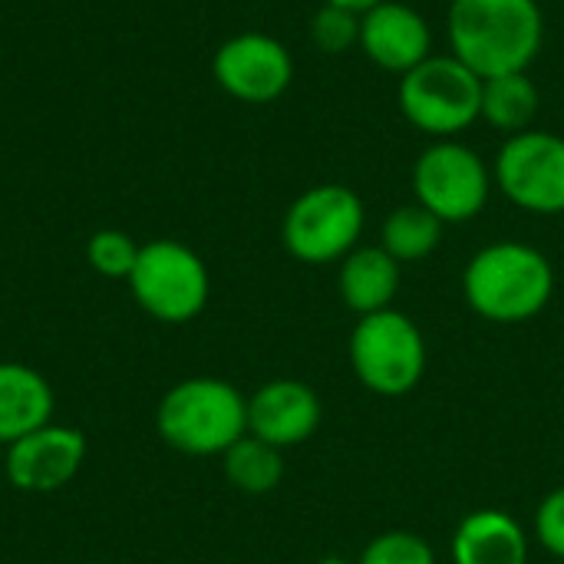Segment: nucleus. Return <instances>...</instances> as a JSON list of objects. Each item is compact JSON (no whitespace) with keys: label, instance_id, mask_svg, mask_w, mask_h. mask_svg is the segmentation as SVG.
<instances>
[{"label":"nucleus","instance_id":"f257e3e1","mask_svg":"<svg viewBox=\"0 0 564 564\" xmlns=\"http://www.w3.org/2000/svg\"><path fill=\"white\" fill-rule=\"evenodd\" d=\"M449 53L476 76L525 73L545 43L539 0H449Z\"/></svg>","mask_w":564,"mask_h":564},{"label":"nucleus","instance_id":"f03ea898","mask_svg":"<svg viewBox=\"0 0 564 564\" xmlns=\"http://www.w3.org/2000/svg\"><path fill=\"white\" fill-rule=\"evenodd\" d=\"M463 297L489 324H525L555 297V268L529 241H492L463 271Z\"/></svg>","mask_w":564,"mask_h":564},{"label":"nucleus","instance_id":"7ed1b4c3","mask_svg":"<svg viewBox=\"0 0 564 564\" xmlns=\"http://www.w3.org/2000/svg\"><path fill=\"white\" fill-rule=\"evenodd\" d=\"M159 436L185 456H225L248 436V397L218 377H188L155 406Z\"/></svg>","mask_w":564,"mask_h":564},{"label":"nucleus","instance_id":"20e7f679","mask_svg":"<svg viewBox=\"0 0 564 564\" xmlns=\"http://www.w3.org/2000/svg\"><path fill=\"white\" fill-rule=\"evenodd\" d=\"M397 106L426 139H459L482 119V76L453 53H433L400 76Z\"/></svg>","mask_w":564,"mask_h":564},{"label":"nucleus","instance_id":"39448f33","mask_svg":"<svg viewBox=\"0 0 564 564\" xmlns=\"http://www.w3.org/2000/svg\"><path fill=\"white\" fill-rule=\"evenodd\" d=\"M347 350L360 387L387 400L413 393L430 364L420 324L397 307L360 317Z\"/></svg>","mask_w":564,"mask_h":564},{"label":"nucleus","instance_id":"423d86ee","mask_svg":"<svg viewBox=\"0 0 564 564\" xmlns=\"http://www.w3.org/2000/svg\"><path fill=\"white\" fill-rule=\"evenodd\" d=\"M364 198L344 182H321L301 192L281 221V241L301 264H340L364 238Z\"/></svg>","mask_w":564,"mask_h":564},{"label":"nucleus","instance_id":"0eeeda50","mask_svg":"<svg viewBox=\"0 0 564 564\" xmlns=\"http://www.w3.org/2000/svg\"><path fill=\"white\" fill-rule=\"evenodd\" d=\"M492 165L463 139H433L413 162V202L433 212L443 225L479 218L492 198Z\"/></svg>","mask_w":564,"mask_h":564},{"label":"nucleus","instance_id":"6e6552de","mask_svg":"<svg viewBox=\"0 0 564 564\" xmlns=\"http://www.w3.org/2000/svg\"><path fill=\"white\" fill-rule=\"evenodd\" d=\"M129 288L149 317L162 324H188L205 311L212 278L195 248L175 238H159L139 248Z\"/></svg>","mask_w":564,"mask_h":564},{"label":"nucleus","instance_id":"1a4fd4ad","mask_svg":"<svg viewBox=\"0 0 564 564\" xmlns=\"http://www.w3.org/2000/svg\"><path fill=\"white\" fill-rule=\"evenodd\" d=\"M496 188L522 212L564 215V135L525 129L509 135L492 162Z\"/></svg>","mask_w":564,"mask_h":564},{"label":"nucleus","instance_id":"9d476101","mask_svg":"<svg viewBox=\"0 0 564 564\" xmlns=\"http://www.w3.org/2000/svg\"><path fill=\"white\" fill-rule=\"evenodd\" d=\"M215 83L238 102H274L294 79L291 50L271 33H238L215 50Z\"/></svg>","mask_w":564,"mask_h":564},{"label":"nucleus","instance_id":"9b49d317","mask_svg":"<svg viewBox=\"0 0 564 564\" xmlns=\"http://www.w3.org/2000/svg\"><path fill=\"white\" fill-rule=\"evenodd\" d=\"M86 463V436L73 426L46 423L7 446V479L20 492H56L76 479Z\"/></svg>","mask_w":564,"mask_h":564},{"label":"nucleus","instance_id":"f8f14e48","mask_svg":"<svg viewBox=\"0 0 564 564\" xmlns=\"http://www.w3.org/2000/svg\"><path fill=\"white\" fill-rule=\"evenodd\" d=\"M373 66L387 73H410L423 59L433 56V30L430 20L403 3V0H383L360 13V46H357Z\"/></svg>","mask_w":564,"mask_h":564},{"label":"nucleus","instance_id":"ddd939ff","mask_svg":"<svg viewBox=\"0 0 564 564\" xmlns=\"http://www.w3.org/2000/svg\"><path fill=\"white\" fill-rule=\"evenodd\" d=\"M321 420L324 403L314 387L291 377L268 380L248 397V433L278 449L307 443L321 430Z\"/></svg>","mask_w":564,"mask_h":564},{"label":"nucleus","instance_id":"4468645a","mask_svg":"<svg viewBox=\"0 0 564 564\" xmlns=\"http://www.w3.org/2000/svg\"><path fill=\"white\" fill-rule=\"evenodd\" d=\"M449 558L453 564H529L532 539L509 512L476 509L456 525Z\"/></svg>","mask_w":564,"mask_h":564},{"label":"nucleus","instance_id":"2eb2a0df","mask_svg":"<svg viewBox=\"0 0 564 564\" xmlns=\"http://www.w3.org/2000/svg\"><path fill=\"white\" fill-rule=\"evenodd\" d=\"M403 264L393 261L380 245H357L337 271V291L347 311L357 317L393 307L403 281Z\"/></svg>","mask_w":564,"mask_h":564},{"label":"nucleus","instance_id":"dca6fc26","mask_svg":"<svg viewBox=\"0 0 564 564\" xmlns=\"http://www.w3.org/2000/svg\"><path fill=\"white\" fill-rule=\"evenodd\" d=\"M53 423L50 380L23 364H0V446Z\"/></svg>","mask_w":564,"mask_h":564},{"label":"nucleus","instance_id":"f3484780","mask_svg":"<svg viewBox=\"0 0 564 564\" xmlns=\"http://www.w3.org/2000/svg\"><path fill=\"white\" fill-rule=\"evenodd\" d=\"M542 109L539 83L525 73H502L482 79V119L506 139L525 129H535Z\"/></svg>","mask_w":564,"mask_h":564},{"label":"nucleus","instance_id":"a211bd4d","mask_svg":"<svg viewBox=\"0 0 564 564\" xmlns=\"http://www.w3.org/2000/svg\"><path fill=\"white\" fill-rule=\"evenodd\" d=\"M443 221L426 212L420 202H410V205H397L387 218H383V228H380V248L400 261V264H416V261H426L440 241H443Z\"/></svg>","mask_w":564,"mask_h":564},{"label":"nucleus","instance_id":"6ab92c4d","mask_svg":"<svg viewBox=\"0 0 564 564\" xmlns=\"http://www.w3.org/2000/svg\"><path fill=\"white\" fill-rule=\"evenodd\" d=\"M281 453L284 449L248 433L221 456L225 479L245 496H268L284 479V456Z\"/></svg>","mask_w":564,"mask_h":564},{"label":"nucleus","instance_id":"aec40b11","mask_svg":"<svg viewBox=\"0 0 564 564\" xmlns=\"http://www.w3.org/2000/svg\"><path fill=\"white\" fill-rule=\"evenodd\" d=\"M139 248L126 231H116V228H102L89 238L86 245V261L96 274L109 278V281H129L132 268H135V258H139Z\"/></svg>","mask_w":564,"mask_h":564},{"label":"nucleus","instance_id":"412c9836","mask_svg":"<svg viewBox=\"0 0 564 564\" xmlns=\"http://www.w3.org/2000/svg\"><path fill=\"white\" fill-rule=\"evenodd\" d=\"M311 40L327 56H344L354 46H360V13L334 3H321V10L311 20Z\"/></svg>","mask_w":564,"mask_h":564},{"label":"nucleus","instance_id":"4be33fe9","mask_svg":"<svg viewBox=\"0 0 564 564\" xmlns=\"http://www.w3.org/2000/svg\"><path fill=\"white\" fill-rule=\"evenodd\" d=\"M357 564H436V552L423 535L406 529H390L367 542Z\"/></svg>","mask_w":564,"mask_h":564},{"label":"nucleus","instance_id":"5701e85b","mask_svg":"<svg viewBox=\"0 0 564 564\" xmlns=\"http://www.w3.org/2000/svg\"><path fill=\"white\" fill-rule=\"evenodd\" d=\"M532 529H535L539 545H542L549 555H555L558 562H564V486L552 489V492L539 502Z\"/></svg>","mask_w":564,"mask_h":564},{"label":"nucleus","instance_id":"b1692460","mask_svg":"<svg viewBox=\"0 0 564 564\" xmlns=\"http://www.w3.org/2000/svg\"><path fill=\"white\" fill-rule=\"evenodd\" d=\"M321 3H334V7L354 10V13H367L370 7H377V3H383V0H321Z\"/></svg>","mask_w":564,"mask_h":564},{"label":"nucleus","instance_id":"393cba45","mask_svg":"<svg viewBox=\"0 0 564 564\" xmlns=\"http://www.w3.org/2000/svg\"><path fill=\"white\" fill-rule=\"evenodd\" d=\"M314 564H357V562H347V558H337V555H327V558H321V562Z\"/></svg>","mask_w":564,"mask_h":564}]
</instances>
